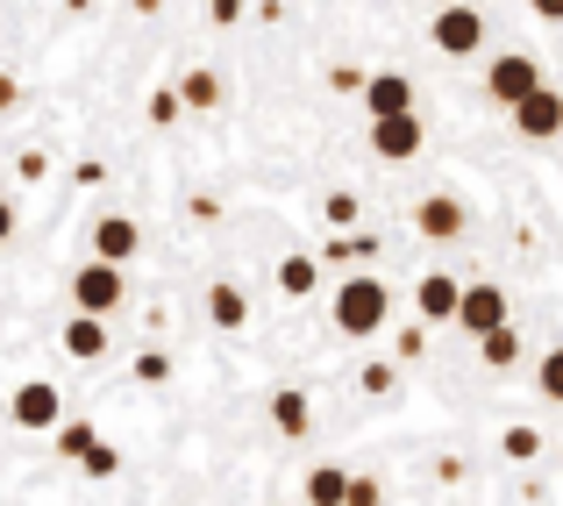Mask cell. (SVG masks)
I'll use <instances>...</instances> for the list:
<instances>
[{
    "label": "cell",
    "mask_w": 563,
    "mask_h": 506,
    "mask_svg": "<svg viewBox=\"0 0 563 506\" xmlns=\"http://www.w3.org/2000/svg\"><path fill=\"white\" fill-rule=\"evenodd\" d=\"M179 114H186L179 86H157V94H151V122H157V129H179Z\"/></svg>",
    "instance_id": "cell-24"
},
{
    "label": "cell",
    "mask_w": 563,
    "mask_h": 506,
    "mask_svg": "<svg viewBox=\"0 0 563 506\" xmlns=\"http://www.w3.org/2000/svg\"><path fill=\"white\" fill-rule=\"evenodd\" d=\"M14 100H22V86H14V79H8V72H0V114H8V108H14Z\"/></svg>",
    "instance_id": "cell-33"
},
{
    "label": "cell",
    "mask_w": 563,
    "mask_h": 506,
    "mask_svg": "<svg viewBox=\"0 0 563 506\" xmlns=\"http://www.w3.org/2000/svg\"><path fill=\"white\" fill-rule=\"evenodd\" d=\"M321 257H329V264H372L378 257V235L372 229H335L329 243H321Z\"/></svg>",
    "instance_id": "cell-16"
},
{
    "label": "cell",
    "mask_w": 563,
    "mask_h": 506,
    "mask_svg": "<svg viewBox=\"0 0 563 506\" xmlns=\"http://www.w3.org/2000/svg\"><path fill=\"white\" fill-rule=\"evenodd\" d=\"M536 385H542V399H550V407H563V342L550 356H542V371H536Z\"/></svg>",
    "instance_id": "cell-23"
},
{
    "label": "cell",
    "mask_w": 563,
    "mask_h": 506,
    "mask_svg": "<svg viewBox=\"0 0 563 506\" xmlns=\"http://www.w3.org/2000/svg\"><path fill=\"white\" fill-rule=\"evenodd\" d=\"M456 329H464V336H485V329H507V293H499V286H485V278H478V286H464V293H456Z\"/></svg>",
    "instance_id": "cell-8"
},
{
    "label": "cell",
    "mask_w": 563,
    "mask_h": 506,
    "mask_svg": "<svg viewBox=\"0 0 563 506\" xmlns=\"http://www.w3.org/2000/svg\"><path fill=\"white\" fill-rule=\"evenodd\" d=\"M207 14L214 22H243V0H207Z\"/></svg>",
    "instance_id": "cell-31"
},
{
    "label": "cell",
    "mask_w": 563,
    "mask_h": 506,
    "mask_svg": "<svg viewBox=\"0 0 563 506\" xmlns=\"http://www.w3.org/2000/svg\"><path fill=\"white\" fill-rule=\"evenodd\" d=\"M314 286H321L314 257H286V264H278V293H286V300H314Z\"/></svg>",
    "instance_id": "cell-20"
},
{
    "label": "cell",
    "mask_w": 563,
    "mask_h": 506,
    "mask_svg": "<svg viewBox=\"0 0 563 506\" xmlns=\"http://www.w3.org/2000/svg\"><path fill=\"white\" fill-rule=\"evenodd\" d=\"M79 471H86V479H108V471H122V457H114L108 442H93V450L79 457Z\"/></svg>",
    "instance_id": "cell-26"
},
{
    "label": "cell",
    "mask_w": 563,
    "mask_h": 506,
    "mask_svg": "<svg viewBox=\"0 0 563 506\" xmlns=\"http://www.w3.org/2000/svg\"><path fill=\"white\" fill-rule=\"evenodd\" d=\"M421 143H428V129H421V114H378L372 122V157L378 165H413L421 157Z\"/></svg>",
    "instance_id": "cell-5"
},
{
    "label": "cell",
    "mask_w": 563,
    "mask_h": 506,
    "mask_svg": "<svg viewBox=\"0 0 563 506\" xmlns=\"http://www.w3.org/2000/svg\"><path fill=\"white\" fill-rule=\"evenodd\" d=\"M207 321H214L221 336H235L250 321V300H243V286H229V278H214V286H207Z\"/></svg>",
    "instance_id": "cell-13"
},
{
    "label": "cell",
    "mask_w": 563,
    "mask_h": 506,
    "mask_svg": "<svg viewBox=\"0 0 563 506\" xmlns=\"http://www.w3.org/2000/svg\"><path fill=\"white\" fill-rule=\"evenodd\" d=\"M364 108H372V122L378 114H407L413 108V79L407 72H364Z\"/></svg>",
    "instance_id": "cell-11"
},
{
    "label": "cell",
    "mask_w": 563,
    "mask_h": 506,
    "mask_svg": "<svg viewBox=\"0 0 563 506\" xmlns=\"http://www.w3.org/2000/svg\"><path fill=\"white\" fill-rule=\"evenodd\" d=\"M8 421H14V428H29V436H51V428L65 421V393H57L51 378L14 385V393H8Z\"/></svg>",
    "instance_id": "cell-3"
},
{
    "label": "cell",
    "mask_w": 563,
    "mask_h": 506,
    "mask_svg": "<svg viewBox=\"0 0 563 506\" xmlns=\"http://www.w3.org/2000/svg\"><path fill=\"white\" fill-rule=\"evenodd\" d=\"M499 450H507L514 464H536V457H542V436H536V428H507V436H499Z\"/></svg>",
    "instance_id": "cell-22"
},
{
    "label": "cell",
    "mask_w": 563,
    "mask_h": 506,
    "mask_svg": "<svg viewBox=\"0 0 563 506\" xmlns=\"http://www.w3.org/2000/svg\"><path fill=\"white\" fill-rule=\"evenodd\" d=\"M8 235H14V207L0 200V243H8Z\"/></svg>",
    "instance_id": "cell-34"
},
{
    "label": "cell",
    "mask_w": 563,
    "mask_h": 506,
    "mask_svg": "<svg viewBox=\"0 0 563 506\" xmlns=\"http://www.w3.org/2000/svg\"><path fill=\"white\" fill-rule=\"evenodd\" d=\"M536 8V22H563V0H528Z\"/></svg>",
    "instance_id": "cell-32"
},
{
    "label": "cell",
    "mask_w": 563,
    "mask_h": 506,
    "mask_svg": "<svg viewBox=\"0 0 563 506\" xmlns=\"http://www.w3.org/2000/svg\"><path fill=\"white\" fill-rule=\"evenodd\" d=\"M65 350L79 356V364H100V356H108V321H100V315H71Z\"/></svg>",
    "instance_id": "cell-15"
},
{
    "label": "cell",
    "mask_w": 563,
    "mask_h": 506,
    "mask_svg": "<svg viewBox=\"0 0 563 506\" xmlns=\"http://www.w3.org/2000/svg\"><path fill=\"white\" fill-rule=\"evenodd\" d=\"M343 506H378V479H357V471H350V493H343Z\"/></svg>",
    "instance_id": "cell-28"
},
{
    "label": "cell",
    "mask_w": 563,
    "mask_h": 506,
    "mask_svg": "<svg viewBox=\"0 0 563 506\" xmlns=\"http://www.w3.org/2000/svg\"><path fill=\"white\" fill-rule=\"evenodd\" d=\"M364 393H372V399L393 393V364H364Z\"/></svg>",
    "instance_id": "cell-30"
},
{
    "label": "cell",
    "mask_w": 563,
    "mask_h": 506,
    "mask_svg": "<svg viewBox=\"0 0 563 506\" xmlns=\"http://www.w3.org/2000/svg\"><path fill=\"white\" fill-rule=\"evenodd\" d=\"M272 421H278V436H292V442H300L307 428H314V399H307V393H292V385H286V393L272 399Z\"/></svg>",
    "instance_id": "cell-17"
},
{
    "label": "cell",
    "mask_w": 563,
    "mask_h": 506,
    "mask_svg": "<svg viewBox=\"0 0 563 506\" xmlns=\"http://www.w3.org/2000/svg\"><path fill=\"white\" fill-rule=\"evenodd\" d=\"M71 307H79V315H100V321H108L114 315V307H122L129 300V278H122V264H79V272H71Z\"/></svg>",
    "instance_id": "cell-2"
},
{
    "label": "cell",
    "mask_w": 563,
    "mask_h": 506,
    "mask_svg": "<svg viewBox=\"0 0 563 506\" xmlns=\"http://www.w3.org/2000/svg\"><path fill=\"white\" fill-rule=\"evenodd\" d=\"M136 378H143V385H165V378H172V356H165V350H143V356H136Z\"/></svg>",
    "instance_id": "cell-27"
},
{
    "label": "cell",
    "mask_w": 563,
    "mask_h": 506,
    "mask_svg": "<svg viewBox=\"0 0 563 506\" xmlns=\"http://www.w3.org/2000/svg\"><path fill=\"white\" fill-rule=\"evenodd\" d=\"M51 436H57V457H71V464H79V457L100 442V436H93V421H57Z\"/></svg>",
    "instance_id": "cell-21"
},
{
    "label": "cell",
    "mask_w": 563,
    "mask_h": 506,
    "mask_svg": "<svg viewBox=\"0 0 563 506\" xmlns=\"http://www.w3.org/2000/svg\"><path fill=\"white\" fill-rule=\"evenodd\" d=\"M542 86V65L528 51H499L493 65H485V94L499 100V108H514V100H528Z\"/></svg>",
    "instance_id": "cell-6"
},
{
    "label": "cell",
    "mask_w": 563,
    "mask_h": 506,
    "mask_svg": "<svg viewBox=\"0 0 563 506\" xmlns=\"http://www.w3.org/2000/svg\"><path fill=\"white\" fill-rule=\"evenodd\" d=\"M136 250H143V229H136L129 215H100V221H93V257H100V264H129Z\"/></svg>",
    "instance_id": "cell-10"
},
{
    "label": "cell",
    "mask_w": 563,
    "mask_h": 506,
    "mask_svg": "<svg viewBox=\"0 0 563 506\" xmlns=\"http://www.w3.org/2000/svg\"><path fill=\"white\" fill-rule=\"evenodd\" d=\"M456 293H464V286H456L450 272H428L421 286H413V315H421V321H450L456 315Z\"/></svg>",
    "instance_id": "cell-12"
},
{
    "label": "cell",
    "mask_w": 563,
    "mask_h": 506,
    "mask_svg": "<svg viewBox=\"0 0 563 506\" xmlns=\"http://www.w3.org/2000/svg\"><path fill=\"white\" fill-rule=\"evenodd\" d=\"M507 114H514V129H521L528 143H550V136H563V94H556L550 79H542L528 100H514Z\"/></svg>",
    "instance_id": "cell-7"
},
{
    "label": "cell",
    "mask_w": 563,
    "mask_h": 506,
    "mask_svg": "<svg viewBox=\"0 0 563 506\" xmlns=\"http://www.w3.org/2000/svg\"><path fill=\"white\" fill-rule=\"evenodd\" d=\"M428 36H435L442 57H478V51H485V14L464 8V0H450V8H435Z\"/></svg>",
    "instance_id": "cell-4"
},
{
    "label": "cell",
    "mask_w": 563,
    "mask_h": 506,
    "mask_svg": "<svg viewBox=\"0 0 563 506\" xmlns=\"http://www.w3.org/2000/svg\"><path fill=\"white\" fill-rule=\"evenodd\" d=\"M413 229H421V243H456V235H464V200H456V193H428V200L413 207Z\"/></svg>",
    "instance_id": "cell-9"
},
{
    "label": "cell",
    "mask_w": 563,
    "mask_h": 506,
    "mask_svg": "<svg viewBox=\"0 0 563 506\" xmlns=\"http://www.w3.org/2000/svg\"><path fill=\"white\" fill-rule=\"evenodd\" d=\"M478 364H493V371H514V364H521V336H514V321L478 336Z\"/></svg>",
    "instance_id": "cell-19"
},
{
    "label": "cell",
    "mask_w": 563,
    "mask_h": 506,
    "mask_svg": "<svg viewBox=\"0 0 563 506\" xmlns=\"http://www.w3.org/2000/svg\"><path fill=\"white\" fill-rule=\"evenodd\" d=\"M385 321H393V286L372 272H357V278H335V336H378Z\"/></svg>",
    "instance_id": "cell-1"
},
{
    "label": "cell",
    "mask_w": 563,
    "mask_h": 506,
    "mask_svg": "<svg viewBox=\"0 0 563 506\" xmlns=\"http://www.w3.org/2000/svg\"><path fill=\"white\" fill-rule=\"evenodd\" d=\"M329 86H335V94H364V72H357V65H335Z\"/></svg>",
    "instance_id": "cell-29"
},
{
    "label": "cell",
    "mask_w": 563,
    "mask_h": 506,
    "mask_svg": "<svg viewBox=\"0 0 563 506\" xmlns=\"http://www.w3.org/2000/svg\"><path fill=\"white\" fill-rule=\"evenodd\" d=\"M321 215H329V229H357V193H329Z\"/></svg>",
    "instance_id": "cell-25"
},
{
    "label": "cell",
    "mask_w": 563,
    "mask_h": 506,
    "mask_svg": "<svg viewBox=\"0 0 563 506\" xmlns=\"http://www.w3.org/2000/svg\"><path fill=\"white\" fill-rule=\"evenodd\" d=\"M343 493H350L343 464H314V471H307V506H343Z\"/></svg>",
    "instance_id": "cell-18"
},
{
    "label": "cell",
    "mask_w": 563,
    "mask_h": 506,
    "mask_svg": "<svg viewBox=\"0 0 563 506\" xmlns=\"http://www.w3.org/2000/svg\"><path fill=\"white\" fill-rule=\"evenodd\" d=\"M179 100H186V108H200V114H214L221 100H229V79H221V72H207V65H192L186 79H179Z\"/></svg>",
    "instance_id": "cell-14"
}]
</instances>
